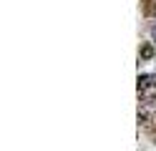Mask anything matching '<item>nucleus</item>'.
Listing matches in <instances>:
<instances>
[{"label": "nucleus", "mask_w": 156, "mask_h": 151, "mask_svg": "<svg viewBox=\"0 0 156 151\" xmlns=\"http://www.w3.org/2000/svg\"><path fill=\"white\" fill-rule=\"evenodd\" d=\"M136 88H139L141 103H146V106H154V103H156V76H154V73L139 76V83H136Z\"/></svg>", "instance_id": "obj_1"}, {"label": "nucleus", "mask_w": 156, "mask_h": 151, "mask_svg": "<svg viewBox=\"0 0 156 151\" xmlns=\"http://www.w3.org/2000/svg\"><path fill=\"white\" fill-rule=\"evenodd\" d=\"M139 126L151 138V144H156V111H139Z\"/></svg>", "instance_id": "obj_2"}, {"label": "nucleus", "mask_w": 156, "mask_h": 151, "mask_svg": "<svg viewBox=\"0 0 156 151\" xmlns=\"http://www.w3.org/2000/svg\"><path fill=\"white\" fill-rule=\"evenodd\" d=\"M154 56H156V50H154L151 43H141V45H139V58H141V60H151Z\"/></svg>", "instance_id": "obj_3"}, {"label": "nucleus", "mask_w": 156, "mask_h": 151, "mask_svg": "<svg viewBox=\"0 0 156 151\" xmlns=\"http://www.w3.org/2000/svg\"><path fill=\"white\" fill-rule=\"evenodd\" d=\"M141 13L146 18H156V0H141Z\"/></svg>", "instance_id": "obj_4"}]
</instances>
